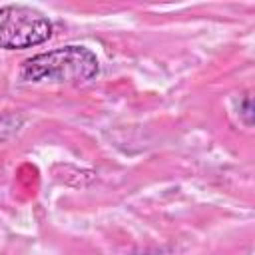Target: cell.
I'll list each match as a JSON object with an SVG mask.
<instances>
[{"label":"cell","mask_w":255,"mask_h":255,"mask_svg":"<svg viewBox=\"0 0 255 255\" xmlns=\"http://www.w3.org/2000/svg\"><path fill=\"white\" fill-rule=\"evenodd\" d=\"M52 36V22L32 6L10 4L0 8V48L26 50Z\"/></svg>","instance_id":"7a4b0ae2"},{"label":"cell","mask_w":255,"mask_h":255,"mask_svg":"<svg viewBox=\"0 0 255 255\" xmlns=\"http://www.w3.org/2000/svg\"><path fill=\"white\" fill-rule=\"evenodd\" d=\"M100 74L98 56L78 44L54 48L50 52L28 58L20 68L24 82H50V84H84Z\"/></svg>","instance_id":"6da1fadb"}]
</instances>
